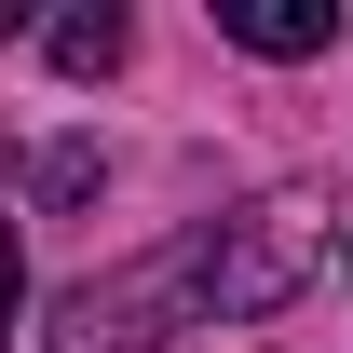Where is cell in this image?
<instances>
[{"label": "cell", "mask_w": 353, "mask_h": 353, "mask_svg": "<svg viewBox=\"0 0 353 353\" xmlns=\"http://www.w3.org/2000/svg\"><path fill=\"white\" fill-rule=\"evenodd\" d=\"M312 245H326V204H312V190H285V204H259V218H218V231H204V299H218V312L299 299Z\"/></svg>", "instance_id": "2"}, {"label": "cell", "mask_w": 353, "mask_h": 353, "mask_svg": "<svg viewBox=\"0 0 353 353\" xmlns=\"http://www.w3.org/2000/svg\"><path fill=\"white\" fill-rule=\"evenodd\" d=\"M190 299H204V231L163 245V259H136V272H109V285H82L54 326H28V353H163Z\"/></svg>", "instance_id": "1"}, {"label": "cell", "mask_w": 353, "mask_h": 353, "mask_svg": "<svg viewBox=\"0 0 353 353\" xmlns=\"http://www.w3.org/2000/svg\"><path fill=\"white\" fill-rule=\"evenodd\" d=\"M41 54L68 68V82H95V68H123V14H54V28H41Z\"/></svg>", "instance_id": "4"}, {"label": "cell", "mask_w": 353, "mask_h": 353, "mask_svg": "<svg viewBox=\"0 0 353 353\" xmlns=\"http://www.w3.org/2000/svg\"><path fill=\"white\" fill-rule=\"evenodd\" d=\"M218 28L245 54H326L340 41V0H218Z\"/></svg>", "instance_id": "3"}]
</instances>
